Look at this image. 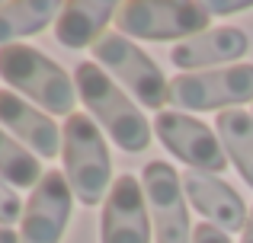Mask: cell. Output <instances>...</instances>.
Segmentation results:
<instances>
[{
  "label": "cell",
  "instance_id": "obj_1",
  "mask_svg": "<svg viewBox=\"0 0 253 243\" xmlns=\"http://www.w3.org/2000/svg\"><path fill=\"white\" fill-rule=\"evenodd\" d=\"M74 87L81 93L86 112L106 128L112 144H119L128 154H141L151 144V125L141 115V109L109 80V74L96 61L77 64L74 68Z\"/></svg>",
  "mask_w": 253,
  "mask_h": 243
},
{
  "label": "cell",
  "instance_id": "obj_2",
  "mask_svg": "<svg viewBox=\"0 0 253 243\" xmlns=\"http://www.w3.org/2000/svg\"><path fill=\"white\" fill-rule=\"evenodd\" d=\"M0 77L10 83L16 93H26L32 103L51 115H74L77 103V87L68 77L61 64L45 58L42 51L29 48V45H6L0 48Z\"/></svg>",
  "mask_w": 253,
  "mask_h": 243
},
{
  "label": "cell",
  "instance_id": "obj_3",
  "mask_svg": "<svg viewBox=\"0 0 253 243\" xmlns=\"http://www.w3.org/2000/svg\"><path fill=\"white\" fill-rule=\"evenodd\" d=\"M61 160H64V176L71 182V192L84 202L86 208L99 205L112 176V157L106 147V138L99 125L90 115H71L64 119L61 128Z\"/></svg>",
  "mask_w": 253,
  "mask_h": 243
},
{
  "label": "cell",
  "instance_id": "obj_4",
  "mask_svg": "<svg viewBox=\"0 0 253 243\" xmlns=\"http://www.w3.org/2000/svg\"><path fill=\"white\" fill-rule=\"evenodd\" d=\"M211 13L205 3H189V0H131L122 3L116 13V26L122 35L135 38H192L209 32Z\"/></svg>",
  "mask_w": 253,
  "mask_h": 243
},
{
  "label": "cell",
  "instance_id": "obj_5",
  "mask_svg": "<svg viewBox=\"0 0 253 243\" xmlns=\"http://www.w3.org/2000/svg\"><path fill=\"white\" fill-rule=\"evenodd\" d=\"M167 103L176 106V112H209V109L253 103V64L179 74L170 80Z\"/></svg>",
  "mask_w": 253,
  "mask_h": 243
},
{
  "label": "cell",
  "instance_id": "obj_6",
  "mask_svg": "<svg viewBox=\"0 0 253 243\" xmlns=\"http://www.w3.org/2000/svg\"><path fill=\"white\" fill-rule=\"evenodd\" d=\"M90 51H93V61L103 64L109 74H116L144 109L164 112L161 106L167 103L170 80L164 77V70L154 64V58L148 51H141L135 42H128L122 32H106Z\"/></svg>",
  "mask_w": 253,
  "mask_h": 243
},
{
  "label": "cell",
  "instance_id": "obj_7",
  "mask_svg": "<svg viewBox=\"0 0 253 243\" xmlns=\"http://www.w3.org/2000/svg\"><path fill=\"white\" fill-rule=\"evenodd\" d=\"M154 131L164 141V147L176 160H183L186 167L199 170V173H211V176L228 170V154H224L218 135L205 122L192 119L189 112L164 109L154 119Z\"/></svg>",
  "mask_w": 253,
  "mask_h": 243
},
{
  "label": "cell",
  "instance_id": "obj_8",
  "mask_svg": "<svg viewBox=\"0 0 253 243\" xmlns=\"http://www.w3.org/2000/svg\"><path fill=\"white\" fill-rule=\"evenodd\" d=\"M141 186L148 199L151 224L157 243H192L189 211L183 199V179L167 160H151L141 170Z\"/></svg>",
  "mask_w": 253,
  "mask_h": 243
},
{
  "label": "cell",
  "instance_id": "obj_9",
  "mask_svg": "<svg viewBox=\"0 0 253 243\" xmlns=\"http://www.w3.org/2000/svg\"><path fill=\"white\" fill-rule=\"evenodd\" d=\"M154 224L148 214L144 186L131 173L112 179L99 218V243H151Z\"/></svg>",
  "mask_w": 253,
  "mask_h": 243
},
{
  "label": "cell",
  "instance_id": "obj_10",
  "mask_svg": "<svg viewBox=\"0 0 253 243\" xmlns=\"http://www.w3.org/2000/svg\"><path fill=\"white\" fill-rule=\"evenodd\" d=\"M71 182L64 170H45L39 186L32 189L29 205L23 211V231L19 240L23 243H61L64 227L71 221Z\"/></svg>",
  "mask_w": 253,
  "mask_h": 243
},
{
  "label": "cell",
  "instance_id": "obj_11",
  "mask_svg": "<svg viewBox=\"0 0 253 243\" xmlns=\"http://www.w3.org/2000/svg\"><path fill=\"white\" fill-rule=\"evenodd\" d=\"M183 192H186V199L192 202V208H196L209 224L221 227L224 234L244 231L250 211H247V205H244V199L224 179H218V176H211V173L189 170V173H183Z\"/></svg>",
  "mask_w": 253,
  "mask_h": 243
},
{
  "label": "cell",
  "instance_id": "obj_12",
  "mask_svg": "<svg viewBox=\"0 0 253 243\" xmlns=\"http://www.w3.org/2000/svg\"><path fill=\"white\" fill-rule=\"evenodd\" d=\"M250 42L247 32L234 29V26H215V29L202 32V35H192L186 42L173 45L170 61L176 68H183V74H196L199 68H215V64H234L247 55Z\"/></svg>",
  "mask_w": 253,
  "mask_h": 243
},
{
  "label": "cell",
  "instance_id": "obj_13",
  "mask_svg": "<svg viewBox=\"0 0 253 243\" xmlns=\"http://www.w3.org/2000/svg\"><path fill=\"white\" fill-rule=\"evenodd\" d=\"M0 125L10 128L23 144H29L36 157H55L61 150V128L55 125V119L32 109L13 90H0Z\"/></svg>",
  "mask_w": 253,
  "mask_h": 243
},
{
  "label": "cell",
  "instance_id": "obj_14",
  "mask_svg": "<svg viewBox=\"0 0 253 243\" xmlns=\"http://www.w3.org/2000/svg\"><path fill=\"white\" fill-rule=\"evenodd\" d=\"M116 0H71L61 3V16L55 23V38L64 48H86L106 35V26L116 23Z\"/></svg>",
  "mask_w": 253,
  "mask_h": 243
},
{
  "label": "cell",
  "instance_id": "obj_15",
  "mask_svg": "<svg viewBox=\"0 0 253 243\" xmlns=\"http://www.w3.org/2000/svg\"><path fill=\"white\" fill-rule=\"evenodd\" d=\"M55 16H61V6L51 3V0H10V3H0V48L16 45V38L23 35L42 32Z\"/></svg>",
  "mask_w": 253,
  "mask_h": 243
},
{
  "label": "cell",
  "instance_id": "obj_16",
  "mask_svg": "<svg viewBox=\"0 0 253 243\" xmlns=\"http://www.w3.org/2000/svg\"><path fill=\"white\" fill-rule=\"evenodd\" d=\"M215 135L228 160L237 167L244 182L253 189V115L244 109H224L215 119Z\"/></svg>",
  "mask_w": 253,
  "mask_h": 243
},
{
  "label": "cell",
  "instance_id": "obj_17",
  "mask_svg": "<svg viewBox=\"0 0 253 243\" xmlns=\"http://www.w3.org/2000/svg\"><path fill=\"white\" fill-rule=\"evenodd\" d=\"M42 176L45 173H42V167H39L36 154H29V147L13 141V138L3 135V128H0V179L16 186V189H36Z\"/></svg>",
  "mask_w": 253,
  "mask_h": 243
},
{
  "label": "cell",
  "instance_id": "obj_18",
  "mask_svg": "<svg viewBox=\"0 0 253 243\" xmlns=\"http://www.w3.org/2000/svg\"><path fill=\"white\" fill-rule=\"evenodd\" d=\"M23 202H19V195L10 189V182L0 179V227H10L13 221H19V214H23Z\"/></svg>",
  "mask_w": 253,
  "mask_h": 243
},
{
  "label": "cell",
  "instance_id": "obj_19",
  "mask_svg": "<svg viewBox=\"0 0 253 243\" xmlns=\"http://www.w3.org/2000/svg\"><path fill=\"white\" fill-rule=\"evenodd\" d=\"M192 243H231V237L221 231V227L209 224V221H202V224L192 227Z\"/></svg>",
  "mask_w": 253,
  "mask_h": 243
},
{
  "label": "cell",
  "instance_id": "obj_20",
  "mask_svg": "<svg viewBox=\"0 0 253 243\" xmlns=\"http://www.w3.org/2000/svg\"><path fill=\"white\" fill-rule=\"evenodd\" d=\"M250 0H234V3H215V0H211V3H205V10L211 13V16H215V13H241V10H250Z\"/></svg>",
  "mask_w": 253,
  "mask_h": 243
},
{
  "label": "cell",
  "instance_id": "obj_21",
  "mask_svg": "<svg viewBox=\"0 0 253 243\" xmlns=\"http://www.w3.org/2000/svg\"><path fill=\"white\" fill-rule=\"evenodd\" d=\"M241 243H253V205H250V214H247V224L241 231Z\"/></svg>",
  "mask_w": 253,
  "mask_h": 243
},
{
  "label": "cell",
  "instance_id": "obj_22",
  "mask_svg": "<svg viewBox=\"0 0 253 243\" xmlns=\"http://www.w3.org/2000/svg\"><path fill=\"white\" fill-rule=\"evenodd\" d=\"M0 243H23V240H19V234H13L10 227H0Z\"/></svg>",
  "mask_w": 253,
  "mask_h": 243
}]
</instances>
